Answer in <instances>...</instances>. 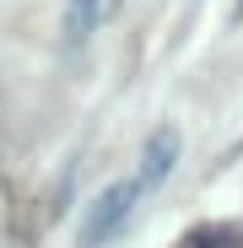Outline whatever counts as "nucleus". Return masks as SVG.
I'll return each instance as SVG.
<instances>
[{
    "label": "nucleus",
    "instance_id": "nucleus-2",
    "mask_svg": "<svg viewBox=\"0 0 243 248\" xmlns=\"http://www.w3.org/2000/svg\"><path fill=\"white\" fill-rule=\"evenodd\" d=\"M178 151H184V135L173 130V124H162V130L146 135L141 146V168H135V189H157V184H168V173L178 168Z\"/></svg>",
    "mask_w": 243,
    "mask_h": 248
},
{
    "label": "nucleus",
    "instance_id": "nucleus-4",
    "mask_svg": "<svg viewBox=\"0 0 243 248\" xmlns=\"http://www.w3.org/2000/svg\"><path fill=\"white\" fill-rule=\"evenodd\" d=\"M232 237H238L232 227H200V232H189L178 248H216V243H232Z\"/></svg>",
    "mask_w": 243,
    "mask_h": 248
},
{
    "label": "nucleus",
    "instance_id": "nucleus-3",
    "mask_svg": "<svg viewBox=\"0 0 243 248\" xmlns=\"http://www.w3.org/2000/svg\"><path fill=\"white\" fill-rule=\"evenodd\" d=\"M97 16H103V0H65V38L70 44H87Z\"/></svg>",
    "mask_w": 243,
    "mask_h": 248
},
{
    "label": "nucleus",
    "instance_id": "nucleus-1",
    "mask_svg": "<svg viewBox=\"0 0 243 248\" xmlns=\"http://www.w3.org/2000/svg\"><path fill=\"white\" fill-rule=\"evenodd\" d=\"M135 184L125 178V184H108L87 211H81V227H76V248H103V243H113L119 232H125V221L135 216Z\"/></svg>",
    "mask_w": 243,
    "mask_h": 248
}]
</instances>
